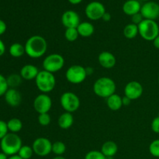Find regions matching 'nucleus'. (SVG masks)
Returning a JSON list of instances; mask_svg holds the SVG:
<instances>
[{
	"mask_svg": "<svg viewBox=\"0 0 159 159\" xmlns=\"http://www.w3.org/2000/svg\"><path fill=\"white\" fill-rule=\"evenodd\" d=\"M26 54L31 58H40L44 55L48 50V43L44 37L34 35L28 38L25 43Z\"/></svg>",
	"mask_w": 159,
	"mask_h": 159,
	"instance_id": "nucleus-1",
	"label": "nucleus"
},
{
	"mask_svg": "<svg viewBox=\"0 0 159 159\" xmlns=\"http://www.w3.org/2000/svg\"><path fill=\"white\" fill-rule=\"evenodd\" d=\"M22 146V140L17 134L9 132L0 141V148L2 152L6 154L7 156L17 155Z\"/></svg>",
	"mask_w": 159,
	"mask_h": 159,
	"instance_id": "nucleus-2",
	"label": "nucleus"
},
{
	"mask_svg": "<svg viewBox=\"0 0 159 159\" xmlns=\"http://www.w3.org/2000/svg\"><path fill=\"white\" fill-rule=\"evenodd\" d=\"M116 83L109 77H101L95 82L93 91L99 97L107 99L116 93Z\"/></svg>",
	"mask_w": 159,
	"mask_h": 159,
	"instance_id": "nucleus-3",
	"label": "nucleus"
},
{
	"mask_svg": "<svg viewBox=\"0 0 159 159\" xmlns=\"http://www.w3.org/2000/svg\"><path fill=\"white\" fill-rule=\"evenodd\" d=\"M35 82L37 89L42 93L47 94L53 91L55 88L56 79L53 73L43 70L39 71L37 78L35 79Z\"/></svg>",
	"mask_w": 159,
	"mask_h": 159,
	"instance_id": "nucleus-4",
	"label": "nucleus"
},
{
	"mask_svg": "<svg viewBox=\"0 0 159 159\" xmlns=\"http://www.w3.org/2000/svg\"><path fill=\"white\" fill-rule=\"evenodd\" d=\"M139 35L144 40L148 41H153L159 35V24L155 20H145L138 25Z\"/></svg>",
	"mask_w": 159,
	"mask_h": 159,
	"instance_id": "nucleus-5",
	"label": "nucleus"
},
{
	"mask_svg": "<svg viewBox=\"0 0 159 159\" xmlns=\"http://www.w3.org/2000/svg\"><path fill=\"white\" fill-rule=\"evenodd\" d=\"M60 103L65 112L74 113L80 107V99L79 96L71 92H65L60 98Z\"/></svg>",
	"mask_w": 159,
	"mask_h": 159,
	"instance_id": "nucleus-6",
	"label": "nucleus"
},
{
	"mask_svg": "<svg viewBox=\"0 0 159 159\" xmlns=\"http://www.w3.org/2000/svg\"><path fill=\"white\" fill-rule=\"evenodd\" d=\"M65 65V59L59 54H51L47 56L43 61V70L51 73H55L60 71Z\"/></svg>",
	"mask_w": 159,
	"mask_h": 159,
	"instance_id": "nucleus-7",
	"label": "nucleus"
},
{
	"mask_svg": "<svg viewBox=\"0 0 159 159\" xmlns=\"http://www.w3.org/2000/svg\"><path fill=\"white\" fill-rule=\"evenodd\" d=\"M87 73L85 68H84L82 65H71L65 73V77L68 82L70 83L78 85L82 82H83L85 80L87 77Z\"/></svg>",
	"mask_w": 159,
	"mask_h": 159,
	"instance_id": "nucleus-8",
	"label": "nucleus"
},
{
	"mask_svg": "<svg viewBox=\"0 0 159 159\" xmlns=\"http://www.w3.org/2000/svg\"><path fill=\"white\" fill-rule=\"evenodd\" d=\"M34 152L40 157H45L52 152V143L46 138H38L33 142Z\"/></svg>",
	"mask_w": 159,
	"mask_h": 159,
	"instance_id": "nucleus-9",
	"label": "nucleus"
},
{
	"mask_svg": "<svg viewBox=\"0 0 159 159\" xmlns=\"http://www.w3.org/2000/svg\"><path fill=\"white\" fill-rule=\"evenodd\" d=\"M86 16L91 20H99L102 19V16L106 12L105 6L99 2L94 1L89 3L85 9Z\"/></svg>",
	"mask_w": 159,
	"mask_h": 159,
	"instance_id": "nucleus-10",
	"label": "nucleus"
},
{
	"mask_svg": "<svg viewBox=\"0 0 159 159\" xmlns=\"http://www.w3.org/2000/svg\"><path fill=\"white\" fill-rule=\"evenodd\" d=\"M52 107V100L46 93L38 95L34 100V108L39 114L47 113L51 110Z\"/></svg>",
	"mask_w": 159,
	"mask_h": 159,
	"instance_id": "nucleus-11",
	"label": "nucleus"
},
{
	"mask_svg": "<svg viewBox=\"0 0 159 159\" xmlns=\"http://www.w3.org/2000/svg\"><path fill=\"white\" fill-rule=\"evenodd\" d=\"M144 89L142 85L137 81H131L126 85L124 88V96L131 101L138 99L142 96Z\"/></svg>",
	"mask_w": 159,
	"mask_h": 159,
	"instance_id": "nucleus-12",
	"label": "nucleus"
},
{
	"mask_svg": "<svg viewBox=\"0 0 159 159\" xmlns=\"http://www.w3.org/2000/svg\"><path fill=\"white\" fill-rule=\"evenodd\" d=\"M140 12L145 20H157L159 17V4L155 2H147L141 6Z\"/></svg>",
	"mask_w": 159,
	"mask_h": 159,
	"instance_id": "nucleus-13",
	"label": "nucleus"
},
{
	"mask_svg": "<svg viewBox=\"0 0 159 159\" xmlns=\"http://www.w3.org/2000/svg\"><path fill=\"white\" fill-rule=\"evenodd\" d=\"M61 23L65 27L77 28L80 24V17L79 14L73 10L65 11L61 16Z\"/></svg>",
	"mask_w": 159,
	"mask_h": 159,
	"instance_id": "nucleus-14",
	"label": "nucleus"
},
{
	"mask_svg": "<svg viewBox=\"0 0 159 159\" xmlns=\"http://www.w3.org/2000/svg\"><path fill=\"white\" fill-rule=\"evenodd\" d=\"M4 97L6 103L12 107H18L22 102V96L16 89L9 88L5 93Z\"/></svg>",
	"mask_w": 159,
	"mask_h": 159,
	"instance_id": "nucleus-15",
	"label": "nucleus"
},
{
	"mask_svg": "<svg viewBox=\"0 0 159 159\" xmlns=\"http://www.w3.org/2000/svg\"><path fill=\"white\" fill-rule=\"evenodd\" d=\"M98 61L102 68L110 69L116 65V59L113 54L110 51H102L99 54Z\"/></svg>",
	"mask_w": 159,
	"mask_h": 159,
	"instance_id": "nucleus-16",
	"label": "nucleus"
},
{
	"mask_svg": "<svg viewBox=\"0 0 159 159\" xmlns=\"http://www.w3.org/2000/svg\"><path fill=\"white\" fill-rule=\"evenodd\" d=\"M39 70L35 65H26L22 67L20 69V75L22 79L26 81L35 80L37 75L39 73Z\"/></svg>",
	"mask_w": 159,
	"mask_h": 159,
	"instance_id": "nucleus-17",
	"label": "nucleus"
},
{
	"mask_svg": "<svg viewBox=\"0 0 159 159\" xmlns=\"http://www.w3.org/2000/svg\"><path fill=\"white\" fill-rule=\"evenodd\" d=\"M141 5L138 0H127L123 6V11L127 16H134L141 12Z\"/></svg>",
	"mask_w": 159,
	"mask_h": 159,
	"instance_id": "nucleus-18",
	"label": "nucleus"
},
{
	"mask_svg": "<svg viewBox=\"0 0 159 159\" xmlns=\"http://www.w3.org/2000/svg\"><path fill=\"white\" fill-rule=\"evenodd\" d=\"M101 152L107 158H111L117 153L118 145L116 142L113 141H108L103 143L101 148Z\"/></svg>",
	"mask_w": 159,
	"mask_h": 159,
	"instance_id": "nucleus-19",
	"label": "nucleus"
},
{
	"mask_svg": "<svg viewBox=\"0 0 159 159\" xmlns=\"http://www.w3.org/2000/svg\"><path fill=\"white\" fill-rule=\"evenodd\" d=\"M57 124L60 128L67 130L70 128L74 124V117H73L72 113H68V112H65L60 115L57 120Z\"/></svg>",
	"mask_w": 159,
	"mask_h": 159,
	"instance_id": "nucleus-20",
	"label": "nucleus"
},
{
	"mask_svg": "<svg viewBox=\"0 0 159 159\" xmlns=\"http://www.w3.org/2000/svg\"><path fill=\"white\" fill-rule=\"evenodd\" d=\"M107 105L110 110L117 111L123 107L122 97L114 93L107 99Z\"/></svg>",
	"mask_w": 159,
	"mask_h": 159,
	"instance_id": "nucleus-21",
	"label": "nucleus"
},
{
	"mask_svg": "<svg viewBox=\"0 0 159 159\" xmlns=\"http://www.w3.org/2000/svg\"><path fill=\"white\" fill-rule=\"evenodd\" d=\"M77 30L79 36L82 37H89L95 31L94 26L89 22H82L78 26Z\"/></svg>",
	"mask_w": 159,
	"mask_h": 159,
	"instance_id": "nucleus-22",
	"label": "nucleus"
},
{
	"mask_svg": "<svg viewBox=\"0 0 159 159\" xmlns=\"http://www.w3.org/2000/svg\"><path fill=\"white\" fill-rule=\"evenodd\" d=\"M9 54L13 57H20L26 54L25 47L20 43H14L10 45L9 49Z\"/></svg>",
	"mask_w": 159,
	"mask_h": 159,
	"instance_id": "nucleus-23",
	"label": "nucleus"
},
{
	"mask_svg": "<svg viewBox=\"0 0 159 159\" xmlns=\"http://www.w3.org/2000/svg\"><path fill=\"white\" fill-rule=\"evenodd\" d=\"M138 34H139V31H138V25L129 23L124 27V35L126 38L131 40V39L135 38Z\"/></svg>",
	"mask_w": 159,
	"mask_h": 159,
	"instance_id": "nucleus-24",
	"label": "nucleus"
},
{
	"mask_svg": "<svg viewBox=\"0 0 159 159\" xmlns=\"http://www.w3.org/2000/svg\"><path fill=\"white\" fill-rule=\"evenodd\" d=\"M7 127L9 132L17 134L23 128V123L18 118H12L7 122Z\"/></svg>",
	"mask_w": 159,
	"mask_h": 159,
	"instance_id": "nucleus-25",
	"label": "nucleus"
},
{
	"mask_svg": "<svg viewBox=\"0 0 159 159\" xmlns=\"http://www.w3.org/2000/svg\"><path fill=\"white\" fill-rule=\"evenodd\" d=\"M22 77L20 76V75L17 74H12L9 76L8 78H6V80H7L8 85H9V88H12L16 89V87L19 86V85L21 84L22 82Z\"/></svg>",
	"mask_w": 159,
	"mask_h": 159,
	"instance_id": "nucleus-26",
	"label": "nucleus"
},
{
	"mask_svg": "<svg viewBox=\"0 0 159 159\" xmlns=\"http://www.w3.org/2000/svg\"><path fill=\"white\" fill-rule=\"evenodd\" d=\"M34 153V152L32 147L28 145H23L17 155L23 159H30L33 156Z\"/></svg>",
	"mask_w": 159,
	"mask_h": 159,
	"instance_id": "nucleus-27",
	"label": "nucleus"
},
{
	"mask_svg": "<svg viewBox=\"0 0 159 159\" xmlns=\"http://www.w3.org/2000/svg\"><path fill=\"white\" fill-rule=\"evenodd\" d=\"M66 151V145L62 141H55L52 143V152L56 156L62 155Z\"/></svg>",
	"mask_w": 159,
	"mask_h": 159,
	"instance_id": "nucleus-28",
	"label": "nucleus"
},
{
	"mask_svg": "<svg viewBox=\"0 0 159 159\" xmlns=\"http://www.w3.org/2000/svg\"><path fill=\"white\" fill-rule=\"evenodd\" d=\"M79 37V32L77 28H67L65 32V37L68 41L74 42Z\"/></svg>",
	"mask_w": 159,
	"mask_h": 159,
	"instance_id": "nucleus-29",
	"label": "nucleus"
},
{
	"mask_svg": "<svg viewBox=\"0 0 159 159\" xmlns=\"http://www.w3.org/2000/svg\"><path fill=\"white\" fill-rule=\"evenodd\" d=\"M149 152L152 156L159 158V139L154 140L149 145Z\"/></svg>",
	"mask_w": 159,
	"mask_h": 159,
	"instance_id": "nucleus-30",
	"label": "nucleus"
},
{
	"mask_svg": "<svg viewBox=\"0 0 159 159\" xmlns=\"http://www.w3.org/2000/svg\"><path fill=\"white\" fill-rule=\"evenodd\" d=\"M85 159H107V158L99 151H90L85 155Z\"/></svg>",
	"mask_w": 159,
	"mask_h": 159,
	"instance_id": "nucleus-31",
	"label": "nucleus"
},
{
	"mask_svg": "<svg viewBox=\"0 0 159 159\" xmlns=\"http://www.w3.org/2000/svg\"><path fill=\"white\" fill-rule=\"evenodd\" d=\"M51 116H50V114L48 113L39 114L38 122L39 124H40V125L43 126V127H46V126H48L51 124Z\"/></svg>",
	"mask_w": 159,
	"mask_h": 159,
	"instance_id": "nucleus-32",
	"label": "nucleus"
},
{
	"mask_svg": "<svg viewBox=\"0 0 159 159\" xmlns=\"http://www.w3.org/2000/svg\"><path fill=\"white\" fill-rule=\"evenodd\" d=\"M8 89H9V85H8L6 78L0 74V96H4Z\"/></svg>",
	"mask_w": 159,
	"mask_h": 159,
	"instance_id": "nucleus-33",
	"label": "nucleus"
},
{
	"mask_svg": "<svg viewBox=\"0 0 159 159\" xmlns=\"http://www.w3.org/2000/svg\"><path fill=\"white\" fill-rule=\"evenodd\" d=\"M9 133L7 127V122L0 120V141Z\"/></svg>",
	"mask_w": 159,
	"mask_h": 159,
	"instance_id": "nucleus-34",
	"label": "nucleus"
},
{
	"mask_svg": "<svg viewBox=\"0 0 159 159\" xmlns=\"http://www.w3.org/2000/svg\"><path fill=\"white\" fill-rule=\"evenodd\" d=\"M151 127L154 133L159 134V115L154 118L151 124Z\"/></svg>",
	"mask_w": 159,
	"mask_h": 159,
	"instance_id": "nucleus-35",
	"label": "nucleus"
},
{
	"mask_svg": "<svg viewBox=\"0 0 159 159\" xmlns=\"http://www.w3.org/2000/svg\"><path fill=\"white\" fill-rule=\"evenodd\" d=\"M143 20H144V17L142 16L141 12H138V13L132 16V23L138 25V26L143 21Z\"/></svg>",
	"mask_w": 159,
	"mask_h": 159,
	"instance_id": "nucleus-36",
	"label": "nucleus"
},
{
	"mask_svg": "<svg viewBox=\"0 0 159 159\" xmlns=\"http://www.w3.org/2000/svg\"><path fill=\"white\" fill-rule=\"evenodd\" d=\"M6 29H7V26H6V23L3 20H0V36L5 34V32L6 31Z\"/></svg>",
	"mask_w": 159,
	"mask_h": 159,
	"instance_id": "nucleus-37",
	"label": "nucleus"
},
{
	"mask_svg": "<svg viewBox=\"0 0 159 159\" xmlns=\"http://www.w3.org/2000/svg\"><path fill=\"white\" fill-rule=\"evenodd\" d=\"M6 52V45H5L4 42L0 39V57L3 55Z\"/></svg>",
	"mask_w": 159,
	"mask_h": 159,
	"instance_id": "nucleus-38",
	"label": "nucleus"
},
{
	"mask_svg": "<svg viewBox=\"0 0 159 159\" xmlns=\"http://www.w3.org/2000/svg\"><path fill=\"white\" fill-rule=\"evenodd\" d=\"M102 20H103V21H105V22L110 21V20H111V15H110V13L106 12L105 13H104V15L102 16Z\"/></svg>",
	"mask_w": 159,
	"mask_h": 159,
	"instance_id": "nucleus-39",
	"label": "nucleus"
},
{
	"mask_svg": "<svg viewBox=\"0 0 159 159\" xmlns=\"http://www.w3.org/2000/svg\"><path fill=\"white\" fill-rule=\"evenodd\" d=\"M122 100H123V106L130 105V102H131V100H130L129 98H127V96H124V97H122Z\"/></svg>",
	"mask_w": 159,
	"mask_h": 159,
	"instance_id": "nucleus-40",
	"label": "nucleus"
},
{
	"mask_svg": "<svg viewBox=\"0 0 159 159\" xmlns=\"http://www.w3.org/2000/svg\"><path fill=\"white\" fill-rule=\"evenodd\" d=\"M153 45L157 49H159V35L153 40Z\"/></svg>",
	"mask_w": 159,
	"mask_h": 159,
	"instance_id": "nucleus-41",
	"label": "nucleus"
},
{
	"mask_svg": "<svg viewBox=\"0 0 159 159\" xmlns=\"http://www.w3.org/2000/svg\"><path fill=\"white\" fill-rule=\"evenodd\" d=\"M68 1L72 5H77L79 4L80 2H82V0H68Z\"/></svg>",
	"mask_w": 159,
	"mask_h": 159,
	"instance_id": "nucleus-42",
	"label": "nucleus"
},
{
	"mask_svg": "<svg viewBox=\"0 0 159 159\" xmlns=\"http://www.w3.org/2000/svg\"><path fill=\"white\" fill-rule=\"evenodd\" d=\"M85 70H86V73L88 75H91L93 72V69L91 67H87V68H85Z\"/></svg>",
	"mask_w": 159,
	"mask_h": 159,
	"instance_id": "nucleus-43",
	"label": "nucleus"
},
{
	"mask_svg": "<svg viewBox=\"0 0 159 159\" xmlns=\"http://www.w3.org/2000/svg\"><path fill=\"white\" fill-rule=\"evenodd\" d=\"M7 155L6 154H4L3 152H0V159H8Z\"/></svg>",
	"mask_w": 159,
	"mask_h": 159,
	"instance_id": "nucleus-44",
	"label": "nucleus"
},
{
	"mask_svg": "<svg viewBox=\"0 0 159 159\" xmlns=\"http://www.w3.org/2000/svg\"><path fill=\"white\" fill-rule=\"evenodd\" d=\"M8 159H23V158H20L18 155H12V156H9Z\"/></svg>",
	"mask_w": 159,
	"mask_h": 159,
	"instance_id": "nucleus-45",
	"label": "nucleus"
},
{
	"mask_svg": "<svg viewBox=\"0 0 159 159\" xmlns=\"http://www.w3.org/2000/svg\"><path fill=\"white\" fill-rule=\"evenodd\" d=\"M52 159H66L65 157H63L62 155H59V156H55L54 158Z\"/></svg>",
	"mask_w": 159,
	"mask_h": 159,
	"instance_id": "nucleus-46",
	"label": "nucleus"
},
{
	"mask_svg": "<svg viewBox=\"0 0 159 159\" xmlns=\"http://www.w3.org/2000/svg\"><path fill=\"white\" fill-rule=\"evenodd\" d=\"M141 1H144V2H149V0H141Z\"/></svg>",
	"mask_w": 159,
	"mask_h": 159,
	"instance_id": "nucleus-47",
	"label": "nucleus"
},
{
	"mask_svg": "<svg viewBox=\"0 0 159 159\" xmlns=\"http://www.w3.org/2000/svg\"><path fill=\"white\" fill-rule=\"evenodd\" d=\"M158 84H159V75H158Z\"/></svg>",
	"mask_w": 159,
	"mask_h": 159,
	"instance_id": "nucleus-48",
	"label": "nucleus"
},
{
	"mask_svg": "<svg viewBox=\"0 0 159 159\" xmlns=\"http://www.w3.org/2000/svg\"><path fill=\"white\" fill-rule=\"evenodd\" d=\"M107 159H110V158H107Z\"/></svg>",
	"mask_w": 159,
	"mask_h": 159,
	"instance_id": "nucleus-49",
	"label": "nucleus"
}]
</instances>
